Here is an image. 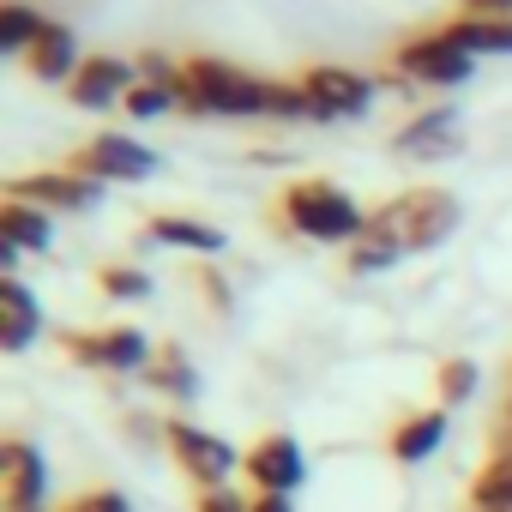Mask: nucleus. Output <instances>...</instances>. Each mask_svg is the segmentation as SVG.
Returning a JSON list of instances; mask_svg holds the SVG:
<instances>
[{
  "label": "nucleus",
  "mask_w": 512,
  "mask_h": 512,
  "mask_svg": "<svg viewBox=\"0 0 512 512\" xmlns=\"http://www.w3.org/2000/svg\"><path fill=\"white\" fill-rule=\"evenodd\" d=\"M374 211H362L338 181L326 175H302V181H284V193L272 199V223L284 235H302V241H320V247H356L362 229H368Z\"/></svg>",
  "instance_id": "obj_1"
},
{
  "label": "nucleus",
  "mask_w": 512,
  "mask_h": 512,
  "mask_svg": "<svg viewBox=\"0 0 512 512\" xmlns=\"http://www.w3.org/2000/svg\"><path fill=\"white\" fill-rule=\"evenodd\" d=\"M272 103V79L247 73L235 61L217 55H187L181 61V115L199 121H266Z\"/></svg>",
  "instance_id": "obj_2"
},
{
  "label": "nucleus",
  "mask_w": 512,
  "mask_h": 512,
  "mask_svg": "<svg viewBox=\"0 0 512 512\" xmlns=\"http://www.w3.org/2000/svg\"><path fill=\"white\" fill-rule=\"evenodd\" d=\"M398 241H404V253H428V247H440L452 229H458V193H446V187H434V181H422V187H404L398 199H386L380 211H374Z\"/></svg>",
  "instance_id": "obj_3"
},
{
  "label": "nucleus",
  "mask_w": 512,
  "mask_h": 512,
  "mask_svg": "<svg viewBox=\"0 0 512 512\" xmlns=\"http://www.w3.org/2000/svg\"><path fill=\"white\" fill-rule=\"evenodd\" d=\"M392 73L410 79V85H422V91H452V85H464L476 73V55H464L452 43V31L434 25V31H410L392 49Z\"/></svg>",
  "instance_id": "obj_4"
},
{
  "label": "nucleus",
  "mask_w": 512,
  "mask_h": 512,
  "mask_svg": "<svg viewBox=\"0 0 512 512\" xmlns=\"http://www.w3.org/2000/svg\"><path fill=\"white\" fill-rule=\"evenodd\" d=\"M163 446H169L175 470L193 482V494H205V488H229V476L241 470V452H235L223 434H211V428H199V422H187V416H169Z\"/></svg>",
  "instance_id": "obj_5"
},
{
  "label": "nucleus",
  "mask_w": 512,
  "mask_h": 512,
  "mask_svg": "<svg viewBox=\"0 0 512 512\" xmlns=\"http://www.w3.org/2000/svg\"><path fill=\"white\" fill-rule=\"evenodd\" d=\"M61 350L73 368H91V374H145L157 344L139 332V326H97V332H61Z\"/></svg>",
  "instance_id": "obj_6"
},
{
  "label": "nucleus",
  "mask_w": 512,
  "mask_h": 512,
  "mask_svg": "<svg viewBox=\"0 0 512 512\" xmlns=\"http://www.w3.org/2000/svg\"><path fill=\"white\" fill-rule=\"evenodd\" d=\"M302 91H308L314 121H362V115L374 109V97H380V79H368V73H356V67L320 61V67L302 73Z\"/></svg>",
  "instance_id": "obj_7"
},
{
  "label": "nucleus",
  "mask_w": 512,
  "mask_h": 512,
  "mask_svg": "<svg viewBox=\"0 0 512 512\" xmlns=\"http://www.w3.org/2000/svg\"><path fill=\"white\" fill-rule=\"evenodd\" d=\"M67 169H79V175H91V181H151L157 175V151L151 145H139L133 133H91L73 157H67Z\"/></svg>",
  "instance_id": "obj_8"
},
{
  "label": "nucleus",
  "mask_w": 512,
  "mask_h": 512,
  "mask_svg": "<svg viewBox=\"0 0 512 512\" xmlns=\"http://www.w3.org/2000/svg\"><path fill=\"white\" fill-rule=\"evenodd\" d=\"M0 506L7 512H49V458L25 440H0Z\"/></svg>",
  "instance_id": "obj_9"
},
{
  "label": "nucleus",
  "mask_w": 512,
  "mask_h": 512,
  "mask_svg": "<svg viewBox=\"0 0 512 512\" xmlns=\"http://www.w3.org/2000/svg\"><path fill=\"white\" fill-rule=\"evenodd\" d=\"M241 476L253 482V494H296L308 482V458H302L296 434L272 428V434H260L241 452Z\"/></svg>",
  "instance_id": "obj_10"
},
{
  "label": "nucleus",
  "mask_w": 512,
  "mask_h": 512,
  "mask_svg": "<svg viewBox=\"0 0 512 512\" xmlns=\"http://www.w3.org/2000/svg\"><path fill=\"white\" fill-rule=\"evenodd\" d=\"M7 199L43 205L49 217H61V211H97L103 205V181H91L79 169H37V175H13Z\"/></svg>",
  "instance_id": "obj_11"
},
{
  "label": "nucleus",
  "mask_w": 512,
  "mask_h": 512,
  "mask_svg": "<svg viewBox=\"0 0 512 512\" xmlns=\"http://www.w3.org/2000/svg\"><path fill=\"white\" fill-rule=\"evenodd\" d=\"M133 85H139V61L103 49V55H85V67H79L73 85H67V103L85 109V115H103V109H121Z\"/></svg>",
  "instance_id": "obj_12"
},
{
  "label": "nucleus",
  "mask_w": 512,
  "mask_h": 512,
  "mask_svg": "<svg viewBox=\"0 0 512 512\" xmlns=\"http://www.w3.org/2000/svg\"><path fill=\"white\" fill-rule=\"evenodd\" d=\"M458 145H464V133H458V109H446V103L410 115V121L392 133V151H398L404 163H440V157H452Z\"/></svg>",
  "instance_id": "obj_13"
},
{
  "label": "nucleus",
  "mask_w": 512,
  "mask_h": 512,
  "mask_svg": "<svg viewBox=\"0 0 512 512\" xmlns=\"http://www.w3.org/2000/svg\"><path fill=\"white\" fill-rule=\"evenodd\" d=\"M85 67V55H79V37H73V25H61V19H49L43 25V37L25 49V73L37 79V85H73V73Z\"/></svg>",
  "instance_id": "obj_14"
},
{
  "label": "nucleus",
  "mask_w": 512,
  "mask_h": 512,
  "mask_svg": "<svg viewBox=\"0 0 512 512\" xmlns=\"http://www.w3.org/2000/svg\"><path fill=\"white\" fill-rule=\"evenodd\" d=\"M37 338H43V308H37L31 284L25 278H0V350L25 356Z\"/></svg>",
  "instance_id": "obj_15"
},
{
  "label": "nucleus",
  "mask_w": 512,
  "mask_h": 512,
  "mask_svg": "<svg viewBox=\"0 0 512 512\" xmlns=\"http://www.w3.org/2000/svg\"><path fill=\"white\" fill-rule=\"evenodd\" d=\"M145 241L175 247V253H199V260H211V253H223V247H229V235H223L217 223L187 217V211H157V217H145Z\"/></svg>",
  "instance_id": "obj_16"
},
{
  "label": "nucleus",
  "mask_w": 512,
  "mask_h": 512,
  "mask_svg": "<svg viewBox=\"0 0 512 512\" xmlns=\"http://www.w3.org/2000/svg\"><path fill=\"white\" fill-rule=\"evenodd\" d=\"M446 428H452V410H416V416H404L398 428H392V440H386V452L398 458V464H422V458H434L440 446H446Z\"/></svg>",
  "instance_id": "obj_17"
},
{
  "label": "nucleus",
  "mask_w": 512,
  "mask_h": 512,
  "mask_svg": "<svg viewBox=\"0 0 512 512\" xmlns=\"http://www.w3.org/2000/svg\"><path fill=\"white\" fill-rule=\"evenodd\" d=\"M139 380H145V392H157L169 404H193L199 398V374H193V356L181 344H157V356H151V368Z\"/></svg>",
  "instance_id": "obj_18"
},
{
  "label": "nucleus",
  "mask_w": 512,
  "mask_h": 512,
  "mask_svg": "<svg viewBox=\"0 0 512 512\" xmlns=\"http://www.w3.org/2000/svg\"><path fill=\"white\" fill-rule=\"evenodd\" d=\"M0 241H13L25 253H49L55 247V217L43 205H25V199H0Z\"/></svg>",
  "instance_id": "obj_19"
},
{
  "label": "nucleus",
  "mask_w": 512,
  "mask_h": 512,
  "mask_svg": "<svg viewBox=\"0 0 512 512\" xmlns=\"http://www.w3.org/2000/svg\"><path fill=\"white\" fill-rule=\"evenodd\" d=\"M344 253H350V272H356V278H380V272H392V266L404 260V241H398L380 217H368L362 241H356V247H344Z\"/></svg>",
  "instance_id": "obj_20"
},
{
  "label": "nucleus",
  "mask_w": 512,
  "mask_h": 512,
  "mask_svg": "<svg viewBox=\"0 0 512 512\" xmlns=\"http://www.w3.org/2000/svg\"><path fill=\"white\" fill-rule=\"evenodd\" d=\"M446 31L476 61L482 55H512V19H470V13H458V19H446Z\"/></svg>",
  "instance_id": "obj_21"
},
{
  "label": "nucleus",
  "mask_w": 512,
  "mask_h": 512,
  "mask_svg": "<svg viewBox=\"0 0 512 512\" xmlns=\"http://www.w3.org/2000/svg\"><path fill=\"white\" fill-rule=\"evenodd\" d=\"M500 500H512V440H494V452L470 476V506H500Z\"/></svg>",
  "instance_id": "obj_22"
},
{
  "label": "nucleus",
  "mask_w": 512,
  "mask_h": 512,
  "mask_svg": "<svg viewBox=\"0 0 512 512\" xmlns=\"http://www.w3.org/2000/svg\"><path fill=\"white\" fill-rule=\"evenodd\" d=\"M43 13L31 7V0H7V7H0V55H19L25 61V49L43 37Z\"/></svg>",
  "instance_id": "obj_23"
},
{
  "label": "nucleus",
  "mask_w": 512,
  "mask_h": 512,
  "mask_svg": "<svg viewBox=\"0 0 512 512\" xmlns=\"http://www.w3.org/2000/svg\"><path fill=\"white\" fill-rule=\"evenodd\" d=\"M476 386H482V368H476L470 356H446V362L434 368V404H440V410L470 404V398H476Z\"/></svg>",
  "instance_id": "obj_24"
},
{
  "label": "nucleus",
  "mask_w": 512,
  "mask_h": 512,
  "mask_svg": "<svg viewBox=\"0 0 512 512\" xmlns=\"http://www.w3.org/2000/svg\"><path fill=\"white\" fill-rule=\"evenodd\" d=\"M133 121H157V115H175L181 109V79L175 85H157V79H139L133 91H127V103H121Z\"/></svg>",
  "instance_id": "obj_25"
},
{
  "label": "nucleus",
  "mask_w": 512,
  "mask_h": 512,
  "mask_svg": "<svg viewBox=\"0 0 512 512\" xmlns=\"http://www.w3.org/2000/svg\"><path fill=\"white\" fill-rule=\"evenodd\" d=\"M97 290L109 302H145L151 296V272H139V266H103L97 272Z\"/></svg>",
  "instance_id": "obj_26"
},
{
  "label": "nucleus",
  "mask_w": 512,
  "mask_h": 512,
  "mask_svg": "<svg viewBox=\"0 0 512 512\" xmlns=\"http://www.w3.org/2000/svg\"><path fill=\"white\" fill-rule=\"evenodd\" d=\"M266 121H314L302 79H272V103H266Z\"/></svg>",
  "instance_id": "obj_27"
},
{
  "label": "nucleus",
  "mask_w": 512,
  "mask_h": 512,
  "mask_svg": "<svg viewBox=\"0 0 512 512\" xmlns=\"http://www.w3.org/2000/svg\"><path fill=\"white\" fill-rule=\"evenodd\" d=\"M61 512H133V500H127L121 488H109V482H103V488H79Z\"/></svg>",
  "instance_id": "obj_28"
},
{
  "label": "nucleus",
  "mask_w": 512,
  "mask_h": 512,
  "mask_svg": "<svg viewBox=\"0 0 512 512\" xmlns=\"http://www.w3.org/2000/svg\"><path fill=\"white\" fill-rule=\"evenodd\" d=\"M193 278H199V290H205V302H211V314H229V284H223V272L217 266H193Z\"/></svg>",
  "instance_id": "obj_29"
},
{
  "label": "nucleus",
  "mask_w": 512,
  "mask_h": 512,
  "mask_svg": "<svg viewBox=\"0 0 512 512\" xmlns=\"http://www.w3.org/2000/svg\"><path fill=\"white\" fill-rule=\"evenodd\" d=\"M121 428H127V440H133V446H151V440H163V434H169V422H157V416H145V410H127V416H121Z\"/></svg>",
  "instance_id": "obj_30"
},
{
  "label": "nucleus",
  "mask_w": 512,
  "mask_h": 512,
  "mask_svg": "<svg viewBox=\"0 0 512 512\" xmlns=\"http://www.w3.org/2000/svg\"><path fill=\"white\" fill-rule=\"evenodd\" d=\"M193 512H253V500H241L235 488H205L193 494Z\"/></svg>",
  "instance_id": "obj_31"
},
{
  "label": "nucleus",
  "mask_w": 512,
  "mask_h": 512,
  "mask_svg": "<svg viewBox=\"0 0 512 512\" xmlns=\"http://www.w3.org/2000/svg\"><path fill=\"white\" fill-rule=\"evenodd\" d=\"M458 13H470V19H512V0H458Z\"/></svg>",
  "instance_id": "obj_32"
},
{
  "label": "nucleus",
  "mask_w": 512,
  "mask_h": 512,
  "mask_svg": "<svg viewBox=\"0 0 512 512\" xmlns=\"http://www.w3.org/2000/svg\"><path fill=\"white\" fill-rule=\"evenodd\" d=\"M253 512H296V494H253Z\"/></svg>",
  "instance_id": "obj_33"
},
{
  "label": "nucleus",
  "mask_w": 512,
  "mask_h": 512,
  "mask_svg": "<svg viewBox=\"0 0 512 512\" xmlns=\"http://www.w3.org/2000/svg\"><path fill=\"white\" fill-rule=\"evenodd\" d=\"M19 266H25V247H13V241H0V272H7V278H19Z\"/></svg>",
  "instance_id": "obj_34"
},
{
  "label": "nucleus",
  "mask_w": 512,
  "mask_h": 512,
  "mask_svg": "<svg viewBox=\"0 0 512 512\" xmlns=\"http://www.w3.org/2000/svg\"><path fill=\"white\" fill-rule=\"evenodd\" d=\"M464 512H512V500H500V506H464Z\"/></svg>",
  "instance_id": "obj_35"
}]
</instances>
